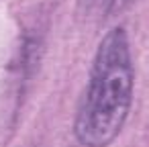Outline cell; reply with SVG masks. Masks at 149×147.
<instances>
[{
  "label": "cell",
  "instance_id": "6da1fadb",
  "mask_svg": "<svg viewBox=\"0 0 149 147\" xmlns=\"http://www.w3.org/2000/svg\"><path fill=\"white\" fill-rule=\"evenodd\" d=\"M133 100V61L125 29L116 27L100 41L74 133L86 147H106L120 133Z\"/></svg>",
  "mask_w": 149,
  "mask_h": 147
},
{
  "label": "cell",
  "instance_id": "7a4b0ae2",
  "mask_svg": "<svg viewBox=\"0 0 149 147\" xmlns=\"http://www.w3.org/2000/svg\"><path fill=\"white\" fill-rule=\"evenodd\" d=\"M129 2H133V0H80V6L86 15L106 17V15H112L125 8Z\"/></svg>",
  "mask_w": 149,
  "mask_h": 147
}]
</instances>
